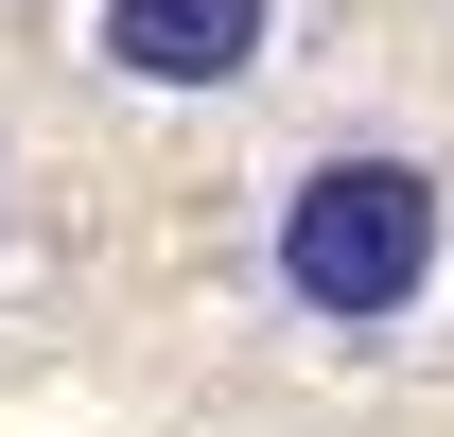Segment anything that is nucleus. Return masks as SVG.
<instances>
[{"label": "nucleus", "mask_w": 454, "mask_h": 437, "mask_svg": "<svg viewBox=\"0 0 454 437\" xmlns=\"http://www.w3.org/2000/svg\"><path fill=\"white\" fill-rule=\"evenodd\" d=\"M280 0H106V70L122 88H245Z\"/></svg>", "instance_id": "nucleus-2"}, {"label": "nucleus", "mask_w": 454, "mask_h": 437, "mask_svg": "<svg viewBox=\"0 0 454 437\" xmlns=\"http://www.w3.org/2000/svg\"><path fill=\"white\" fill-rule=\"evenodd\" d=\"M437 175L402 140H333V158L280 175V227H262V280H280L297 332H402L437 298Z\"/></svg>", "instance_id": "nucleus-1"}]
</instances>
